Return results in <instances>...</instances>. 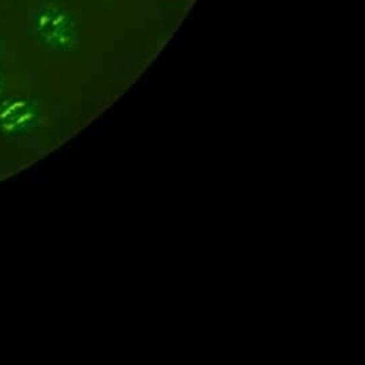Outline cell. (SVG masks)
I'll list each match as a JSON object with an SVG mask.
<instances>
[{
	"instance_id": "cell-1",
	"label": "cell",
	"mask_w": 365,
	"mask_h": 365,
	"mask_svg": "<svg viewBox=\"0 0 365 365\" xmlns=\"http://www.w3.org/2000/svg\"><path fill=\"white\" fill-rule=\"evenodd\" d=\"M38 38L57 50L71 48L77 38V24L73 16L57 4H44L33 19Z\"/></svg>"
}]
</instances>
